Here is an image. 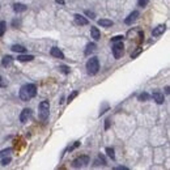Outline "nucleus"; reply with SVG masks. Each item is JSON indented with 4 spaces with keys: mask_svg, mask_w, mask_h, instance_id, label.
<instances>
[{
    "mask_svg": "<svg viewBox=\"0 0 170 170\" xmlns=\"http://www.w3.org/2000/svg\"><path fill=\"white\" fill-rule=\"evenodd\" d=\"M37 94V86L34 84H26L24 86H21L20 89V98L21 101L28 102L31 98H34Z\"/></svg>",
    "mask_w": 170,
    "mask_h": 170,
    "instance_id": "1",
    "label": "nucleus"
},
{
    "mask_svg": "<svg viewBox=\"0 0 170 170\" xmlns=\"http://www.w3.org/2000/svg\"><path fill=\"white\" fill-rule=\"evenodd\" d=\"M100 69V62H98V58L92 56L89 60L86 62V71L89 75H96Z\"/></svg>",
    "mask_w": 170,
    "mask_h": 170,
    "instance_id": "2",
    "label": "nucleus"
},
{
    "mask_svg": "<svg viewBox=\"0 0 170 170\" xmlns=\"http://www.w3.org/2000/svg\"><path fill=\"white\" fill-rule=\"evenodd\" d=\"M113 55L115 59H120L124 54V45L122 41H117V42H113Z\"/></svg>",
    "mask_w": 170,
    "mask_h": 170,
    "instance_id": "3",
    "label": "nucleus"
},
{
    "mask_svg": "<svg viewBox=\"0 0 170 170\" xmlns=\"http://www.w3.org/2000/svg\"><path fill=\"white\" fill-rule=\"evenodd\" d=\"M48 113H50V103L48 101H42L39 103V115L42 120H46L48 117Z\"/></svg>",
    "mask_w": 170,
    "mask_h": 170,
    "instance_id": "4",
    "label": "nucleus"
},
{
    "mask_svg": "<svg viewBox=\"0 0 170 170\" xmlns=\"http://www.w3.org/2000/svg\"><path fill=\"white\" fill-rule=\"evenodd\" d=\"M88 164H89V157H88V156H80V157H77V158H75V160H73L72 166L77 169V168H83V166L88 165Z\"/></svg>",
    "mask_w": 170,
    "mask_h": 170,
    "instance_id": "5",
    "label": "nucleus"
},
{
    "mask_svg": "<svg viewBox=\"0 0 170 170\" xmlns=\"http://www.w3.org/2000/svg\"><path fill=\"white\" fill-rule=\"evenodd\" d=\"M30 117H31V110H30V109H24V110L21 111V114H20V122L21 123H26L30 119Z\"/></svg>",
    "mask_w": 170,
    "mask_h": 170,
    "instance_id": "6",
    "label": "nucleus"
},
{
    "mask_svg": "<svg viewBox=\"0 0 170 170\" xmlns=\"http://www.w3.org/2000/svg\"><path fill=\"white\" fill-rule=\"evenodd\" d=\"M152 97H153V100H155V101L158 103V105H161V103L165 102V97H164V94H162L160 90H153Z\"/></svg>",
    "mask_w": 170,
    "mask_h": 170,
    "instance_id": "7",
    "label": "nucleus"
},
{
    "mask_svg": "<svg viewBox=\"0 0 170 170\" xmlns=\"http://www.w3.org/2000/svg\"><path fill=\"white\" fill-rule=\"evenodd\" d=\"M139 12H138V10H134V12L132 13H131L130 16H128V17L127 19H126L124 20V23H126V25H131V24H132V23H135V21H136V19H138L139 17Z\"/></svg>",
    "mask_w": 170,
    "mask_h": 170,
    "instance_id": "8",
    "label": "nucleus"
},
{
    "mask_svg": "<svg viewBox=\"0 0 170 170\" xmlns=\"http://www.w3.org/2000/svg\"><path fill=\"white\" fill-rule=\"evenodd\" d=\"M165 30H166V26H165V25H158V26H156V28L153 29L152 35H153V37H158V35L164 34V33H165Z\"/></svg>",
    "mask_w": 170,
    "mask_h": 170,
    "instance_id": "9",
    "label": "nucleus"
},
{
    "mask_svg": "<svg viewBox=\"0 0 170 170\" xmlns=\"http://www.w3.org/2000/svg\"><path fill=\"white\" fill-rule=\"evenodd\" d=\"M50 54L54 56V58H58V59H64V54L62 52V50L60 48H58V47H52L51 48V51H50Z\"/></svg>",
    "mask_w": 170,
    "mask_h": 170,
    "instance_id": "10",
    "label": "nucleus"
},
{
    "mask_svg": "<svg viewBox=\"0 0 170 170\" xmlns=\"http://www.w3.org/2000/svg\"><path fill=\"white\" fill-rule=\"evenodd\" d=\"M75 21H76V24H79V25H88L89 24L88 19H85L84 16H81V15H75Z\"/></svg>",
    "mask_w": 170,
    "mask_h": 170,
    "instance_id": "11",
    "label": "nucleus"
},
{
    "mask_svg": "<svg viewBox=\"0 0 170 170\" xmlns=\"http://www.w3.org/2000/svg\"><path fill=\"white\" fill-rule=\"evenodd\" d=\"M90 34H92V38L94 41H98L101 38V33H100V30H98V28H96V26H92V28H90Z\"/></svg>",
    "mask_w": 170,
    "mask_h": 170,
    "instance_id": "12",
    "label": "nucleus"
},
{
    "mask_svg": "<svg viewBox=\"0 0 170 170\" xmlns=\"http://www.w3.org/2000/svg\"><path fill=\"white\" fill-rule=\"evenodd\" d=\"M96 48H97V45H96L94 42L88 43V45H86V48H85V55H90L92 52L96 51Z\"/></svg>",
    "mask_w": 170,
    "mask_h": 170,
    "instance_id": "13",
    "label": "nucleus"
},
{
    "mask_svg": "<svg viewBox=\"0 0 170 170\" xmlns=\"http://www.w3.org/2000/svg\"><path fill=\"white\" fill-rule=\"evenodd\" d=\"M113 21L111 20H107V19H101V20H98V25H101L103 26V28H109V26H113Z\"/></svg>",
    "mask_w": 170,
    "mask_h": 170,
    "instance_id": "14",
    "label": "nucleus"
},
{
    "mask_svg": "<svg viewBox=\"0 0 170 170\" xmlns=\"http://www.w3.org/2000/svg\"><path fill=\"white\" fill-rule=\"evenodd\" d=\"M13 9H15V12H25V10H26V5L25 4H21V3H16L13 5Z\"/></svg>",
    "mask_w": 170,
    "mask_h": 170,
    "instance_id": "15",
    "label": "nucleus"
},
{
    "mask_svg": "<svg viewBox=\"0 0 170 170\" xmlns=\"http://www.w3.org/2000/svg\"><path fill=\"white\" fill-rule=\"evenodd\" d=\"M12 62H13L12 56H10V55H7V56H4V58H3L2 64H3V67H9V65L12 64Z\"/></svg>",
    "mask_w": 170,
    "mask_h": 170,
    "instance_id": "16",
    "label": "nucleus"
},
{
    "mask_svg": "<svg viewBox=\"0 0 170 170\" xmlns=\"http://www.w3.org/2000/svg\"><path fill=\"white\" fill-rule=\"evenodd\" d=\"M25 50H26V48L24 46H21V45H13L12 46V51H15V52L23 54V52H25Z\"/></svg>",
    "mask_w": 170,
    "mask_h": 170,
    "instance_id": "17",
    "label": "nucleus"
},
{
    "mask_svg": "<svg viewBox=\"0 0 170 170\" xmlns=\"http://www.w3.org/2000/svg\"><path fill=\"white\" fill-rule=\"evenodd\" d=\"M17 59L20 60V62H30V60L34 59V56L33 55H20Z\"/></svg>",
    "mask_w": 170,
    "mask_h": 170,
    "instance_id": "18",
    "label": "nucleus"
},
{
    "mask_svg": "<svg viewBox=\"0 0 170 170\" xmlns=\"http://www.w3.org/2000/svg\"><path fill=\"white\" fill-rule=\"evenodd\" d=\"M5 29H7V23L5 21H0V37L4 35Z\"/></svg>",
    "mask_w": 170,
    "mask_h": 170,
    "instance_id": "19",
    "label": "nucleus"
},
{
    "mask_svg": "<svg viewBox=\"0 0 170 170\" xmlns=\"http://www.w3.org/2000/svg\"><path fill=\"white\" fill-rule=\"evenodd\" d=\"M149 98H151V96L149 94H148V93H141V94L139 96V101H148V100H149Z\"/></svg>",
    "mask_w": 170,
    "mask_h": 170,
    "instance_id": "20",
    "label": "nucleus"
},
{
    "mask_svg": "<svg viewBox=\"0 0 170 170\" xmlns=\"http://www.w3.org/2000/svg\"><path fill=\"white\" fill-rule=\"evenodd\" d=\"M106 153H107V156L111 158V160H114L115 158V155H114V149L113 148H106Z\"/></svg>",
    "mask_w": 170,
    "mask_h": 170,
    "instance_id": "21",
    "label": "nucleus"
},
{
    "mask_svg": "<svg viewBox=\"0 0 170 170\" xmlns=\"http://www.w3.org/2000/svg\"><path fill=\"white\" fill-rule=\"evenodd\" d=\"M77 94H79V92H77V90L72 92V94H71V96L68 97V103H69V102H72V101H73V98H75V97H77Z\"/></svg>",
    "mask_w": 170,
    "mask_h": 170,
    "instance_id": "22",
    "label": "nucleus"
},
{
    "mask_svg": "<svg viewBox=\"0 0 170 170\" xmlns=\"http://www.w3.org/2000/svg\"><path fill=\"white\" fill-rule=\"evenodd\" d=\"M149 3V0H138V4H139V7H141V8H144L145 5Z\"/></svg>",
    "mask_w": 170,
    "mask_h": 170,
    "instance_id": "23",
    "label": "nucleus"
},
{
    "mask_svg": "<svg viewBox=\"0 0 170 170\" xmlns=\"http://www.w3.org/2000/svg\"><path fill=\"white\" fill-rule=\"evenodd\" d=\"M10 152H12V149H10V148H8V149H4V151H2V152H0V158H2V157H4V156H7L8 153H10Z\"/></svg>",
    "mask_w": 170,
    "mask_h": 170,
    "instance_id": "24",
    "label": "nucleus"
},
{
    "mask_svg": "<svg viewBox=\"0 0 170 170\" xmlns=\"http://www.w3.org/2000/svg\"><path fill=\"white\" fill-rule=\"evenodd\" d=\"M60 69H62V72L63 73H65V75H67V73H69V67H67V65H60Z\"/></svg>",
    "mask_w": 170,
    "mask_h": 170,
    "instance_id": "25",
    "label": "nucleus"
},
{
    "mask_svg": "<svg viewBox=\"0 0 170 170\" xmlns=\"http://www.w3.org/2000/svg\"><path fill=\"white\" fill-rule=\"evenodd\" d=\"M9 162H10V157H5V156H4V158L2 160V165L5 166V165H8Z\"/></svg>",
    "mask_w": 170,
    "mask_h": 170,
    "instance_id": "26",
    "label": "nucleus"
},
{
    "mask_svg": "<svg viewBox=\"0 0 170 170\" xmlns=\"http://www.w3.org/2000/svg\"><path fill=\"white\" fill-rule=\"evenodd\" d=\"M79 145H80V141H75V144L71 145V147L68 148V151H73V149H76V148H77Z\"/></svg>",
    "mask_w": 170,
    "mask_h": 170,
    "instance_id": "27",
    "label": "nucleus"
},
{
    "mask_svg": "<svg viewBox=\"0 0 170 170\" xmlns=\"http://www.w3.org/2000/svg\"><path fill=\"white\" fill-rule=\"evenodd\" d=\"M5 86H7V81L0 76V88H5Z\"/></svg>",
    "mask_w": 170,
    "mask_h": 170,
    "instance_id": "28",
    "label": "nucleus"
},
{
    "mask_svg": "<svg viewBox=\"0 0 170 170\" xmlns=\"http://www.w3.org/2000/svg\"><path fill=\"white\" fill-rule=\"evenodd\" d=\"M123 35H117V37H114V38H111V41L113 42H117V41H123Z\"/></svg>",
    "mask_w": 170,
    "mask_h": 170,
    "instance_id": "29",
    "label": "nucleus"
},
{
    "mask_svg": "<svg viewBox=\"0 0 170 170\" xmlns=\"http://www.w3.org/2000/svg\"><path fill=\"white\" fill-rule=\"evenodd\" d=\"M141 50H143V48H139V50H136L134 54H132V58H136V56H138L139 55V54L141 52Z\"/></svg>",
    "mask_w": 170,
    "mask_h": 170,
    "instance_id": "30",
    "label": "nucleus"
},
{
    "mask_svg": "<svg viewBox=\"0 0 170 170\" xmlns=\"http://www.w3.org/2000/svg\"><path fill=\"white\" fill-rule=\"evenodd\" d=\"M86 15H88V16H90V19H94V13L90 12V10H86Z\"/></svg>",
    "mask_w": 170,
    "mask_h": 170,
    "instance_id": "31",
    "label": "nucleus"
},
{
    "mask_svg": "<svg viewBox=\"0 0 170 170\" xmlns=\"http://www.w3.org/2000/svg\"><path fill=\"white\" fill-rule=\"evenodd\" d=\"M109 126H110V119H107V120H106V124H105V130H107V128H109Z\"/></svg>",
    "mask_w": 170,
    "mask_h": 170,
    "instance_id": "32",
    "label": "nucleus"
},
{
    "mask_svg": "<svg viewBox=\"0 0 170 170\" xmlns=\"http://www.w3.org/2000/svg\"><path fill=\"white\" fill-rule=\"evenodd\" d=\"M117 170H127V168H124V166H118V168H115Z\"/></svg>",
    "mask_w": 170,
    "mask_h": 170,
    "instance_id": "33",
    "label": "nucleus"
},
{
    "mask_svg": "<svg viewBox=\"0 0 170 170\" xmlns=\"http://www.w3.org/2000/svg\"><path fill=\"white\" fill-rule=\"evenodd\" d=\"M56 3H59V4H64V0H55Z\"/></svg>",
    "mask_w": 170,
    "mask_h": 170,
    "instance_id": "34",
    "label": "nucleus"
},
{
    "mask_svg": "<svg viewBox=\"0 0 170 170\" xmlns=\"http://www.w3.org/2000/svg\"><path fill=\"white\" fill-rule=\"evenodd\" d=\"M165 90H166V94H169V93H170V90H169V86H166V88H165Z\"/></svg>",
    "mask_w": 170,
    "mask_h": 170,
    "instance_id": "35",
    "label": "nucleus"
}]
</instances>
